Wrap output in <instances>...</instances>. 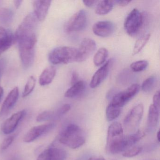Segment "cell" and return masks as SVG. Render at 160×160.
Masks as SVG:
<instances>
[{"label": "cell", "mask_w": 160, "mask_h": 160, "mask_svg": "<svg viewBox=\"0 0 160 160\" xmlns=\"http://www.w3.org/2000/svg\"><path fill=\"white\" fill-rule=\"evenodd\" d=\"M38 20L33 13L28 14L19 25L15 34L18 43L37 40Z\"/></svg>", "instance_id": "6da1fadb"}, {"label": "cell", "mask_w": 160, "mask_h": 160, "mask_svg": "<svg viewBox=\"0 0 160 160\" xmlns=\"http://www.w3.org/2000/svg\"><path fill=\"white\" fill-rule=\"evenodd\" d=\"M59 141L71 148H78L85 143V133L78 125L70 124L62 131Z\"/></svg>", "instance_id": "7a4b0ae2"}, {"label": "cell", "mask_w": 160, "mask_h": 160, "mask_svg": "<svg viewBox=\"0 0 160 160\" xmlns=\"http://www.w3.org/2000/svg\"><path fill=\"white\" fill-rule=\"evenodd\" d=\"M123 130L119 122H114L110 124L108 131L106 149L112 154L122 152V144L123 140Z\"/></svg>", "instance_id": "3957f363"}, {"label": "cell", "mask_w": 160, "mask_h": 160, "mask_svg": "<svg viewBox=\"0 0 160 160\" xmlns=\"http://www.w3.org/2000/svg\"><path fill=\"white\" fill-rule=\"evenodd\" d=\"M77 49L70 47H60L53 49L48 60L53 64H67L75 61Z\"/></svg>", "instance_id": "277c9868"}, {"label": "cell", "mask_w": 160, "mask_h": 160, "mask_svg": "<svg viewBox=\"0 0 160 160\" xmlns=\"http://www.w3.org/2000/svg\"><path fill=\"white\" fill-rule=\"evenodd\" d=\"M143 23L142 14L138 9H133L125 18L124 29L130 36H135L141 29Z\"/></svg>", "instance_id": "5b68a950"}, {"label": "cell", "mask_w": 160, "mask_h": 160, "mask_svg": "<svg viewBox=\"0 0 160 160\" xmlns=\"http://www.w3.org/2000/svg\"><path fill=\"white\" fill-rule=\"evenodd\" d=\"M144 107L142 104H138L131 109L124 120L125 130L132 133L135 132L143 116Z\"/></svg>", "instance_id": "8992f818"}, {"label": "cell", "mask_w": 160, "mask_h": 160, "mask_svg": "<svg viewBox=\"0 0 160 160\" xmlns=\"http://www.w3.org/2000/svg\"><path fill=\"white\" fill-rule=\"evenodd\" d=\"M88 23L87 12L81 10L76 13L69 19L65 26V31L67 32L80 31L85 28Z\"/></svg>", "instance_id": "52a82bcc"}, {"label": "cell", "mask_w": 160, "mask_h": 160, "mask_svg": "<svg viewBox=\"0 0 160 160\" xmlns=\"http://www.w3.org/2000/svg\"><path fill=\"white\" fill-rule=\"evenodd\" d=\"M140 89L138 84H134L123 91L118 92L112 97L111 103L122 108L134 96L136 95Z\"/></svg>", "instance_id": "ba28073f"}, {"label": "cell", "mask_w": 160, "mask_h": 160, "mask_svg": "<svg viewBox=\"0 0 160 160\" xmlns=\"http://www.w3.org/2000/svg\"><path fill=\"white\" fill-rule=\"evenodd\" d=\"M96 44L94 41L90 38L83 39L77 49L76 62H82L88 59L95 51Z\"/></svg>", "instance_id": "9c48e42d"}, {"label": "cell", "mask_w": 160, "mask_h": 160, "mask_svg": "<svg viewBox=\"0 0 160 160\" xmlns=\"http://www.w3.org/2000/svg\"><path fill=\"white\" fill-rule=\"evenodd\" d=\"M113 60H108L101 68H99L93 75L91 80L90 86L92 88L98 87L107 77L111 66L113 64Z\"/></svg>", "instance_id": "30bf717a"}, {"label": "cell", "mask_w": 160, "mask_h": 160, "mask_svg": "<svg viewBox=\"0 0 160 160\" xmlns=\"http://www.w3.org/2000/svg\"><path fill=\"white\" fill-rule=\"evenodd\" d=\"M26 114V111L23 110L13 114L10 118L5 121L2 125L1 130L2 132L6 135L12 133Z\"/></svg>", "instance_id": "8fae6325"}, {"label": "cell", "mask_w": 160, "mask_h": 160, "mask_svg": "<svg viewBox=\"0 0 160 160\" xmlns=\"http://www.w3.org/2000/svg\"><path fill=\"white\" fill-rule=\"evenodd\" d=\"M54 125L53 123L42 124L34 126L32 128L23 138V141L26 143H30L34 141L38 138L48 132L51 130Z\"/></svg>", "instance_id": "7c38bea8"}, {"label": "cell", "mask_w": 160, "mask_h": 160, "mask_svg": "<svg viewBox=\"0 0 160 160\" xmlns=\"http://www.w3.org/2000/svg\"><path fill=\"white\" fill-rule=\"evenodd\" d=\"M114 30L115 26L111 21H98L92 27L93 33L99 37H108L114 32Z\"/></svg>", "instance_id": "4fadbf2b"}, {"label": "cell", "mask_w": 160, "mask_h": 160, "mask_svg": "<svg viewBox=\"0 0 160 160\" xmlns=\"http://www.w3.org/2000/svg\"><path fill=\"white\" fill-rule=\"evenodd\" d=\"M67 154L63 149L50 148L44 151L36 160H65Z\"/></svg>", "instance_id": "5bb4252c"}, {"label": "cell", "mask_w": 160, "mask_h": 160, "mask_svg": "<svg viewBox=\"0 0 160 160\" xmlns=\"http://www.w3.org/2000/svg\"><path fill=\"white\" fill-rule=\"evenodd\" d=\"M19 96V89L18 87L14 88L9 92L3 102L0 109V117L6 115L12 108L18 100Z\"/></svg>", "instance_id": "9a60e30c"}, {"label": "cell", "mask_w": 160, "mask_h": 160, "mask_svg": "<svg viewBox=\"0 0 160 160\" xmlns=\"http://www.w3.org/2000/svg\"><path fill=\"white\" fill-rule=\"evenodd\" d=\"M51 3V1H34L32 2L34 14L38 21H43L45 19Z\"/></svg>", "instance_id": "2e32d148"}, {"label": "cell", "mask_w": 160, "mask_h": 160, "mask_svg": "<svg viewBox=\"0 0 160 160\" xmlns=\"http://www.w3.org/2000/svg\"><path fill=\"white\" fill-rule=\"evenodd\" d=\"M15 41L14 35L9 30L0 27V53L10 48Z\"/></svg>", "instance_id": "e0dca14e"}, {"label": "cell", "mask_w": 160, "mask_h": 160, "mask_svg": "<svg viewBox=\"0 0 160 160\" xmlns=\"http://www.w3.org/2000/svg\"><path fill=\"white\" fill-rule=\"evenodd\" d=\"M159 109L153 104L149 108L147 120V131L148 132H154L157 127L159 121Z\"/></svg>", "instance_id": "ac0fdd59"}, {"label": "cell", "mask_w": 160, "mask_h": 160, "mask_svg": "<svg viewBox=\"0 0 160 160\" xmlns=\"http://www.w3.org/2000/svg\"><path fill=\"white\" fill-rule=\"evenodd\" d=\"M145 135L144 132L138 130L133 133L124 136L122 144V152L133 147L134 145L145 136Z\"/></svg>", "instance_id": "d6986e66"}, {"label": "cell", "mask_w": 160, "mask_h": 160, "mask_svg": "<svg viewBox=\"0 0 160 160\" xmlns=\"http://www.w3.org/2000/svg\"><path fill=\"white\" fill-rule=\"evenodd\" d=\"M57 71L53 66H48L44 69L39 78V83L42 86L49 85L56 76Z\"/></svg>", "instance_id": "ffe728a7"}, {"label": "cell", "mask_w": 160, "mask_h": 160, "mask_svg": "<svg viewBox=\"0 0 160 160\" xmlns=\"http://www.w3.org/2000/svg\"><path fill=\"white\" fill-rule=\"evenodd\" d=\"M85 87L86 84L84 81L82 80L78 81L72 85V87L66 91L64 96L67 98H73L76 97L83 92L85 89Z\"/></svg>", "instance_id": "44dd1931"}, {"label": "cell", "mask_w": 160, "mask_h": 160, "mask_svg": "<svg viewBox=\"0 0 160 160\" xmlns=\"http://www.w3.org/2000/svg\"><path fill=\"white\" fill-rule=\"evenodd\" d=\"M114 4L115 2L113 1H98L95 8V13L100 15L107 14L112 11Z\"/></svg>", "instance_id": "7402d4cb"}, {"label": "cell", "mask_w": 160, "mask_h": 160, "mask_svg": "<svg viewBox=\"0 0 160 160\" xmlns=\"http://www.w3.org/2000/svg\"><path fill=\"white\" fill-rule=\"evenodd\" d=\"M121 110V108L110 103L106 110V116L107 121L110 122L116 119L120 114Z\"/></svg>", "instance_id": "603a6c76"}, {"label": "cell", "mask_w": 160, "mask_h": 160, "mask_svg": "<svg viewBox=\"0 0 160 160\" xmlns=\"http://www.w3.org/2000/svg\"><path fill=\"white\" fill-rule=\"evenodd\" d=\"M108 50L104 48L98 49L93 57V63L96 66L102 64L106 60L108 57Z\"/></svg>", "instance_id": "cb8c5ba5"}, {"label": "cell", "mask_w": 160, "mask_h": 160, "mask_svg": "<svg viewBox=\"0 0 160 160\" xmlns=\"http://www.w3.org/2000/svg\"><path fill=\"white\" fill-rule=\"evenodd\" d=\"M13 11L9 8L0 9V23L4 25L11 24L13 18Z\"/></svg>", "instance_id": "d4e9b609"}, {"label": "cell", "mask_w": 160, "mask_h": 160, "mask_svg": "<svg viewBox=\"0 0 160 160\" xmlns=\"http://www.w3.org/2000/svg\"><path fill=\"white\" fill-rule=\"evenodd\" d=\"M150 34H147L139 38L136 42L133 49V55H135L139 53L142 48L145 47L146 44L150 38Z\"/></svg>", "instance_id": "484cf974"}, {"label": "cell", "mask_w": 160, "mask_h": 160, "mask_svg": "<svg viewBox=\"0 0 160 160\" xmlns=\"http://www.w3.org/2000/svg\"><path fill=\"white\" fill-rule=\"evenodd\" d=\"M36 79L35 77L31 76L29 78L26 86L24 88V92L22 94V96L24 98L27 97L31 94L33 91L35 85H36Z\"/></svg>", "instance_id": "4316f807"}, {"label": "cell", "mask_w": 160, "mask_h": 160, "mask_svg": "<svg viewBox=\"0 0 160 160\" xmlns=\"http://www.w3.org/2000/svg\"><path fill=\"white\" fill-rule=\"evenodd\" d=\"M155 81H156V78L153 76L149 77L145 79L141 85V89L142 91L145 92H149L151 91L155 85Z\"/></svg>", "instance_id": "83f0119b"}, {"label": "cell", "mask_w": 160, "mask_h": 160, "mask_svg": "<svg viewBox=\"0 0 160 160\" xmlns=\"http://www.w3.org/2000/svg\"><path fill=\"white\" fill-rule=\"evenodd\" d=\"M148 62L146 60H139L133 62L131 64V68L134 72H140L148 67Z\"/></svg>", "instance_id": "f1b7e54d"}, {"label": "cell", "mask_w": 160, "mask_h": 160, "mask_svg": "<svg viewBox=\"0 0 160 160\" xmlns=\"http://www.w3.org/2000/svg\"><path fill=\"white\" fill-rule=\"evenodd\" d=\"M142 148L140 146H134L124 151L122 153V156L125 157H132L136 156L141 152Z\"/></svg>", "instance_id": "f546056e"}, {"label": "cell", "mask_w": 160, "mask_h": 160, "mask_svg": "<svg viewBox=\"0 0 160 160\" xmlns=\"http://www.w3.org/2000/svg\"><path fill=\"white\" fill-rule=\"evenodd\" d=\"M53 115H54L53 112L51 111H44L37 116L36 121L38 122L45 121L51 119Z\"/></svg>", "instance_id": "4dcf8cb0"}, {"label": "cell", "mask_w": 160, "mask_h": 160, "mask_svg": "<svg viewBox=\"0 0 160 160\" xmlns=\"http://www.w3.org/2000/svg\"><path fill=\"white\" fill-rule=\"evenodd\" d=\"M14 138V136H12L9 137L5 138L2 143L1 146V149L2 150H5L7 149L10 147V145L12 144V143L13 142Z\"/></svg>", "instance_id": "1f68e13d"}, {"label": "cell", "mask_w": 160, "mask_h": 160, "mask_svg": "<svg viewBox=\"0 0 160 160\" xmlns=\"http://www.w3.org/2000/svg\"><path fill=\"white\" fill-rule=\"evenodd\" d=\"M71 105L69 104H65L63 105V106L61 107L58 110V115H63L64 114L67 113L69 110L71 109Z\"/></svg>", "instance_id": "d6a6232c"}, {"label": "cell", "mask_w": 160, "mask_h": 160, "mask_svg": "<svg viewBox=\"0 0 160 160\" xmlns=\"http://www.w3.org/2000/svg\"><path fill=\"white\" fill-rule=\"evenodd\" d=\"M153 104L158 109L160 108V92H156L153 97Z\"/></svg>", "instance_id": "836d02e7"}, {"label": "cell", "mask_w": 160, "mask_h": 160, "mask_svg": "<svg viewBox=\"0 0 160 160\" xmlns=\"http://www.w3.org/2000/svg\"><path fill=\"white\" fill-rule=\"evenodd\" d=\"M6 62L4 59H0V75L2 74L6 67Z\"/></svg>", "instance_id": "e575fe53"}, {"label": "cell", "mask_w": 160, "mask_h": 160, "mask_svg": "<svg viewBox=\"0 0 160 160\" xmlns=\"http://www.w3.org/2000/svg\"><path fill=\"white\" fill-rule=\"evenodd\" d=\"M83 3L88 7H93L98 3L97 1H83Z\"/></svg>", "instance_id": "d590c367"}, {"label": "cell", "mask_w": 160, "mask_h": 160, "mask_svg": "<svg viewBox=\"0 0 160 160\" xmlns=\"http://www.w3.org/2000/svg\"><path fill=\"white\" fill-rule=\"evenodd\" d=\"M78 76L77 73L76 72H73L72 73V78H71V84H74L78 81Z\"/></svg>", "instance_id": "8d00e7d4"}, {"label": "cell", "mask_w": 160, "mask_h": 160, "mask_svg": "<svg viewBox=\"0 0 160 160\" xmlns=\"http://www.w3.org/2000/svg\"><path fill=\"white\" fill-rule=\"evenodd\" d=\"M114 2L121 7H124L128 5L130 2H131V1H114Z\"/></svg>", "instance_id": "74e56055"}, {"label": "cell", "mask_w": 160, "mask_h": 160, "mask_svg": "<svg viewBox=\"0 0 160 160\" xmlns=\"http://www.w3.org/2000/svg\"><path fill=\"white\" fill-rule=\"evenodd\" d=\"M23 1L22 0H18V1H14V4L17 9H18L20 7V5L22 4Z\"/></svg>", "instance_id": "f35d334b"}, {"label": "cell", "mask_w": 160, "mask_h": 160, "mask_svg": "<svg viewBox=\"0 0 160 160\" xmlns=\"http://www.w3.org/2000/svg\"><path fill=\"white\" fill-rule=\"evenodd\" d=\"M88 160H105L102 157H97V156H93L89 158Z\"/></svg>", "instance_id": "ab89813d"}, {"label": "cell", "mask_w": 160, "mask_h": 160, "mask_svg": "<svg viewBox=\"0 0 160 160\" xmlns=\"http://www.w3.org/2000/svg\"><path fill=\"white\" fill-rule=\"evenodd\" d=\"M3 93V89L2 87H0V100L2 97Z\"/></svg>", "instance_id": "60d3db41"}, {"label": "cell", "mask_w": 160, "mask_h": 160, "mask_svg": "<svg viewBox=\"0 0 160 160\" xmlns=\"http://www.w3.org/2000/svg\"><path fill=\"white\" fill-rule=\"evenodd\" d=\"M159 135H160V131H158L157 132V135H156L157 140H158V142L160 141V136H159Z\"/></svg>", "instance_id": "b9f144b4"}, {"label": "cell", "mask_w": 160, "mask_h": 160, "mask_svg": "<svg viewBox=\"0 0 160 160\" xmlns=\"http://www.w3.org/2000/svg\"><path fill=\"white\" fill-rule=\"evenodd\" d=\"M1 53H0V56H1Z\"/></svg>", "instance_id": "7bdbcfd3"}, {"label": "cell", "mask_w": 160, "mask_h": 160, "mask_svg": "<svg viewBox=\"0 0 160 160\" xmlns=\"http://www.w3.org/2000/svg\"></svg>", "instance_id": "ee69618b"}]
</instances>
